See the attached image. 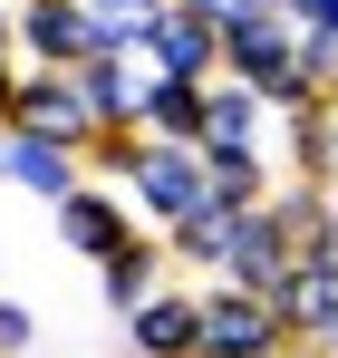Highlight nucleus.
<instances>
[{
	"mask_svg": "<svg viewBox=\"0 0 338 358\" xmlns=\"http://www.w3.org/2000/svg\"><path fill=\"white\" fill-rule=\"evenodd\" d=\"M223 78H242L271 117H300V107H319V78L300 68V20H281L271 0L251 10V20H232L223 29Z\"/></svg>",
	"mask_w": 338,
	"mask_h": 358,
	"instance_id": "1",
	"label": "nucleus"
},
{
	"mask_svg": "<svg viewBox=\"0 0 338 358\" xmlns=\"http://www.w3.org/2000/svg\"><path fill=\"white\" fill-rule=\"evenodd\" d=\"M203 358H300V339H290V320L271 310V291L203 281Z\"/></svg>",
	"mask_w": 338,
	"mask_h": 358,
	"instance_id": "2",
	"label": "nucleus"
},
{
	"mask_svg": "<svg viewBox=\"0 0 338 358\" xmlns=\"http://www.w3.org/2000/svg\"><path fill=\"white\" fill-rule=\"evenodd\" d=\"M126 203H135V223H184L193 203H203V145H155L145 136V165H135V184H126Z\"/></svg>",
	"mask_w": 338,
	"mask_h": 358,
	"instance_id": "3",
	"label": "nucleus"
},
{
	"mask_svg": "<svg viewBox=\"0 0 338 358\" xmlns=\"http://www.w3.org/2000/svg\"><path fill=\"white\" fill-rule=\"evenodd\" d=\"M10 20H20V59L29 68H87L97 59V29H87L78 0H10Z\"/></svg>",
	"mask_w": 338,
	"mask_h": 358,
	"instance_id": "4",
	"label": "nucleus"
},
{
	"mask_svg": "<svg viewBox=\"0 0 338 358\" xmlns=\"http://www.w3.org/2000/svg\"><path fill=\"white\" fill-rule=\"evenodd\" d=\"M135 233H145V223H135V203H126L116 184H78V194L58 203V242H68V252H87V262H116Z\"/></svg>",
	"mask_w": 338,
	"mask_h": 358,
	"instance_id": "5",
	"label": "nucleus"
},
{
	"mask_svg": "<svg viewBox=\"0 0 338 358\" xmlns=\"http://www.w3.org/2000/svg\"><path fill=\"white\" fill-rule=\"evenodd\" d=\"M126 349L135 358H203V291L165 281L145 310H126Z\"/></svg>",
	"mask_w": 338,
	"mask_h": 358,
	"instance_id": "6",
	"label": "nucleus"
},
{
	"mask_svg": "<svg viewBox=\"0 0 338 358\" xmlns=\"http://www.w3.org/2000/svg\"><path fill=\"white\" fill-rule=\"evenodd\" d=\"M271 310L290 320V339L309 358H329L338 349V262H290V281L271 291Z\"/></svg>",
	"mask_w": 338,
	"mask_h": 358,
	"instance_id": "7",
	"label": "nucleus"
},
{
	"mask_svg": "<svg viewBox=\"0 0 338 358\" xmlns=\"http://www.w3.org/2000/svg\"><path fill=\"white\" fill-rule=\"evenodd\" d=\"M290 262H300V242L281 233V213L271 203H251V213H232V252H223V281H242V291H281Z\"/></svg>",
	"mask_w": 338,
	"mask_h": 358,
	"instance_id": "8",
	"label": "nucleus"
},
{
	"mask_svg": "<svg viewBox=\"0 0 338 358\" xmlns=\"http://www.w3.org/2000/svg\"><path fill=\"white\" fill-rule=\"evenodd\" d=\"M135 59L155 68V78H193V87H213L223 78V29L213 20H193V10H165L155 29H145V49Z\"/></svg>",
	"mask_w": 338,
	"mask_h": 358,
	"instance_id": "9",
	"label": "nucleus"
},
{
	"mask_svg": "<svg viewBox=\"0 0 338 358\" xmlns=\"http://www.w3.org/2000/svg\"><path fill=\"white\" fill-rule=\"evenodd\" d=\"M20 136H49V145H87V107H78V78L68 68H29L20 59V107H10Z\"/></svg>",
	"mask_w": 338,
	"mask_h": 358,
	"instance_id": "10",
	"label": "nucleus"
},
{
	"mask_svg": "<svg viewBox=\"0 0 338 358\" xmlns=\"http://www.w3.org/2000/svg\"><path fill=\"white\" fill-rule=\"evenodd\" d=\"M0 184H20V194H39V203H68L78 184H87V165H78V145H49V136H0Z\"/></svg>",
	"mask_w": 338,
	"mask_h": 358,
	"instance_id": "11",
	"label": "nucleus"
},
{
	"mask_svg": "<svg viewBox=\"0 0 338 358\" xmlns=\"http://www.w3.org/2000/svg\"><path fill=\"white\" fill-rule=\"evenodd\" d=\"M68 78H78L87 126H135V117H145V87H155V68H145V59H116V49H97V59L68 68Z\"/></svg>",
	"mask_w": 338,
	"mask_h": 358,
	"instance_id": "12",
	"label": "nucleus"
},
{
	"mask_svg": "<svg viewBox=\"0 0 338 358\" xmlns=\"http://www.w3.org/2000/svg\"><path fill=\"white\" fill-rule=\"evenodd\" d=\"M203 117H213V87H193V78H155L135 126H145L155 145H203Z\"/></svg>",
	"mask_w": 338,
	"mask_h": 358,
	"instance_id": "13",
	"label": "nucleus"
},
{
	"mask_svg": "<svg viewBox=\"0 0 338 358\" xmlns=\"http://www.w3.org/2000/svg\"><path fill=\"white\" fill-rule=\"evenodd\" d=\"M165 262H174L165 233H135L116 262H97V281H107V310H116V320H126V310H145V300L165 291Z\"/></svg>",
	"mask_w": 338,
	"mask_h": 358,
	"instance_id": "14",
	"label": "nucleus"
},
{
	"mask_svg": "<svg viewBox=\"0 0 338 358\" xmlns=\"http://www.w3.org/2000/svg\"><path fill=\"white\" fill-rule=\"evenodd\" d=\"M203 194L232 203V213H251V203H271L281 175H271V155H242V145H203Z\"/></svg>",
	"mask_w": 338,
	"mask_h": 358,
	"instance_id": "15",
	"label": "nucleus"
},
{
	"mask_svg": "<svg viewBox=\"0 0 338 358\" xmlns=\"http://www.w3.org/2000/svg\"><path fill=\"white\" fill-rule=\"evenodd\" d=\"M165 252L184 262V271H203V281H223V252H232V203H193L184 223H165Z\"/></svg>",
	"mask_w": 338,
	"mask_h": 358,
	"instance_id": "16",
	"label": "nucleus"
},
{
	"mask_svg": "<svg viewBox=\"0 0 338 358\" xmlns=\"http://www.w3.org/2000/svg\"><path fill=\"white\" fill-rule=\"evenodd\" d=\"M290 184H338V97L290 117Z\"/></svg>",
	"mask_w": 338,
	"mask_h": 358,
	"instance_id": "17",
	"label": "nucleus"
},
{
	"mask_svg": "<svg viewBox=\"0 0 338 358\" xmlns=\"http://www.w3.org/2000/svg\"><path fill=\"white\" fill-rule=\"evenodd\" d=\"M261 126H271V107L242 87V78H213V117H203V145H242V155H271L261 145Z\"/></svg>",
	"mask_w": 338,
	"mask_h": 358,
	"instance_id": "18",
	"label": "nucleus"
},
{
	"mask_svg": "<svg viewBox=\"0 0 338 358\" xmlns=\"http://www.w3.org/2000/svg\"><path fill=\"white\" fill-rule=\"evenodd\" d=\"M78 10H87V29H97V49H116V59H135V49H145V29L165 20L174 0H78Z\"/></svg>",
	"mask_w": 338,
	"mask_h": 358,
	"instance_id": "19",
	"label": "nucleus"
},
{
	"mask_svg": "<svg viewBox=\"0 0 338 358\" xmlns=\"http://www.w3.org/2000/svg\"><path fill=\"white\" fill-rule=\"evenodd\" d=\"M78 165H87V175H107L116 194H126V184H135V165H145V126H87Z\"/></svg>",
	"mask_w": 338,
	"mask_h": 358,
	"instance_id": "20",
	"label": "nucleus"
},
{
	"mask_svg": "<svg viewBox=\"0 0 338 358\" xmlns=\"http://www.w3.org/2000/svg\"><path fill=\"white\" fill-rule=\"evenodd\" d=\"M29 339H39V320L20 300H0V358H29Z\"/></svg>",
	"mask_w": 338,
	"mask_h": 358,
	"instance_id": "21",
	"label": "nucleus"
},
{
	"mask_svg": "<svg viewBox=\"0 0 338 358\" xmlns=\"http://www.w3.org/2000/svg\"><path fill=\"white\" fill-rule=\"evenodd\" d=\"M174 10H193V20H213V29H232V20H251L261 0H174Z\"/></svg>",
	"mask_w": 338,
	"mask_h": 358,
	"instance_id": "22",
	"label": "nucleus"
},
{
	"mask_svg": "<svg viewBox=\"0 0 338 358\" xmlns=\"http://www.w3.org/2000/svg\"><path fill=\"white\" fill-rule=\"evenodd\" d=\"M10 107H20V59H0V136H10Z\"/></svg>",
	"mask_w": 338,
	"mask_h": 358,
	"instance_id": "23",
	"label": "nucleus"
},
{
	"mask_svg": "<svg viewBox=\"0 0 338 358\" xmlns=\"http://www.w3.org/2000/svg\"><path fill=\"white\" fill-rule=\"evenodd\" d=\"M0 59H20V20L10 10H0Z\"/></svg>",
	"mask_w": 338,
	"mask_h": 358,
	"instance_id": "24",
	"label": "nucleus"
}]
</instances>
